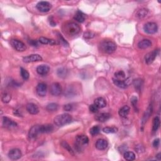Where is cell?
Segmentation results:
<instances>
[{
  "label": "cell",
  "mask_w": 161,
  "mask_h": 161,
  "mask_svg": "<svg viewBox=\"0 0 161 161\" xmlns=\"http://www.w3.org/2000/svg\"><path fill=\"white\" fill-rule=\"evenodd\" d=\"M130 80L129 78L126 79L125 80H118L115 78H113V82L114 85L118 87V88L125 89V88H127L128 86V85L130 84V80Z\"/></svg>",
  "instance_id": "cell-10"
},
{
  "label": "cell",
  "mask_w": 161,
  "mask_h": 161,
  "mask_svg": "<svg viewBox=\"0 0 161 161\" xmlns=\"http://www.w3.org/2000/svg\"><path fill=\"white\" fill-rule=\"evenodd\" d=\"M73 109V106L71 104H67L64 107V109L67 111H72Z\"/></svg>",
  "instance_id": "cell-43"
},
{
  "label": "cell",
  "mask_w": 161,
  "mask_h": 161,
  "mask_svg": "<svg viewBox=\"0 0 161 161\" xmlns=\"http://www.w3.org/2000/svg\"><path fill=\"white\" fill-rule=\"evenodd\" d=\"M144 30L148 34H154L157 32L158 27L156 23L149 22V23L145 24L144 26Z\"/></svg>",
  "instance_id": "cell-6"
},
{
  "label": "cell",
  "mask_w": 161,
  "mask_h": 161,
  "mask_svg": "<svg viewBox=\"0 0 161 161\" xmlns=\"http://www.w3.org/2000/svg\"><path fill=\"white\" fill-rule=\"evenodd\" d=\"M148 13V9L146 8H142L139 9L136 13V17L138 19H142L146 17Z\"/></svg>",
  "instance_id": "cell-27"
},
{
  "label": "cell",
  "mask_w": 161,
  "mask_h": 161,
  "mask_svg": "<svg viewBox=\"0 0 161 161\" xmlns=\"http://www.w3.org/2000/svg\"><path fill=\"white\" fill-rule=\"evenodd\" d=\"M101 131V128L99 126H94L91 129H90V134L93 136H95V135H98Z\"/></svg>",
  "instance_id": "cell-36"
},
{
  "label": "cell",
  "mask_w": 161,
  "mask_h": 161,
  "mask_svg": "<svg viewBox=\"0 0 161 161\" xmlns=\"http://www.w3.org/2000/svg\"><path fill=\"white\" fill-rule=\"evenodd\" d=\"M30 44H31L33 46H38L37 42V41H35V40H30Z\"/></svg>",
  "instance_id": "cell-45"
},
{
  "label": "cell",
  "mask_w": 161,
  "mask_h": 161,
  "mask_svg": "<svg viewBox=\"0 0 161 161\" xmlns=\"http://www.w3.org/2000/svg\"><path fill=\"white\" fill-rule=\"evenodd\" d=\"M158 53H159V50L156 49L152 51V52L146 54V56H145V60H146V62L147 64H152L154 61V60L156 59Z\"/></svg>",
  "instance_id": "cell-11"
},
{
  "label": "cell",
  "mask_w": 161,
  "mask_h": 161,
  "mask_svg": "<svg viewBox=\"0 0 161 161\" xmlns=\"http://www.w3.org/2000/svg\"><path fill=\"white\" fill-rule=\"evenodd\" d=\"M50 67L47 65H40L37 67V72L41 76L46 75L49 72Z\"/></svg>",
  "instance_id": "cell-19"
},
{
  "label": "cell",
  "mask_w": 161,
  "mask_h": 161,
  "mask_svg": "<svg viewBox=\"0 0 161 161\" xmlns=\"http://www.w3.org/2000/svg\"><path fill=\"white\" fill-rule=\"evenodd\" d=\"M54 129V126L51 124H46L40 126V133H49L52 132Z\"/></svg>",
  "instance_id": "cell-18"
},
{
  "label": "cell",
  "mask_w": 161,
  "mask_h": 161,
  "mask_svg": "<svg viewBox=\"0 0 161 161\" xmlns=\"http://www.w3.org/2000/svg\"><path fill=\"white\" fill-rule=\"evenodd\" d=\"M64 32L69 36H76L79 34L80 28L78 24L73 22L66 23L64 26Z\"/></svg>",
  "instance_id": "cell-3"
},
{
  "label": "cell",
  "mask_w": 161,
  "mask_h": 161,
  "mask_svg": "<svg viewBox=\"0 0 161 161\" xmlns=\"http://www.w3.org/2000/svg\"><path fill=\"white\" fill-rule=\"evenodd\" d=\"M95 36V34L91 32H86V33H85V34H84V37H85V38H88V39L92 38Z\"/></svg>",
  "instance_id": "cell-39"
},
{
  "label": "cell",
  "mask_w": 161,
  "mask_h": 161,
  "mask_svg": "<svg viewBox=\"0 0 161 161\" xmlns=\"http://www.w3.org/2000/svg\"><path fill=\"white\" fill-rule=\"evenodd\" d=\"M99 47L103 52L111 54L117 49V45L111 40H105L100 44Z\"/></svg>",
  "instance_id": "cell-2"
},
{
  "label": "cell",
  "mask_w": 161,
  "mask_h": 161,
  "mask_svg": "<svg viewBox=\"0 0 161 161\" xmlns=\"http://www.w3.org/2000/svg\"><path fill=\"white\" fill-rule=\"evenodd\" d=\"M27 111L31 115H37L39 112L37 106L34 103H28L26 106Z\"/></svg>",
  "instance_id": "cell-16"
},
{
  "label": "cell",
  "mask_w": 161,
  "mask_h": 161,
  "mask_svg": "<svg viewBox=\"0 0 161 161\" xmlns=\"http://www.w3.org/2000/svg\"><path fill=\"white\" fill-rule=\"evenodd\" d=\"M74 18L79 23H83L85 20V15L80 11H78L76 13Z\"/></svg>",
  "instance_id": "cell-26"
},
{
  "label": "cell",
  "mask_w": 161,
  "mask_h": 161,
  "mask_svg": "<svg viewBox=\"0 0 161 161\" xmlns=\"http://www.w3.org/2000/svg\"><path fill=\"white\" fill-rule=\"evenodd\" d=\"M50 92L51 95L53 96H59L62 93V87H61L59 83H54L50 86Z\"/></svg>",
  "instance_id": "cell-9"
},
{
  "label": "cell",
  "mask_w": 161,
  "mask_h": 161,
  "mask_svg": "<svg viewBox=\"0 0 161 161\" xmlns=\"http://www.w3.org/2000/svg\"><path fill=\"white\" fill-rule=\"evenodd\" d=\"M72 120V118L68 113H63L57 115L54 118V123L58 127H62L66 124H68Z\"/></svg>",
  "instance_id": "cell-1"
},
{
  "label": "cell",
  "mask_w": 161,
  "mask_h": 161,
  "mask_svg": "<svg viewBox=\"0 0 161 161\" xmlns=\"http://www.w3.org/2000/svg\"><path fill=\"white\" fill-rule=\"evenodd\" d=\"M60 144H61V146L64 148V149L68 151V152L69 154H71L72 156H74V150L72 149V148L70 147V146L68 144V143L67 142L62 141Z\"/></svg>",
  "instance_id": "cell-30"
},
{
  "label": "cell",
  "mask_w": 161,
  "mask_h": 161,
  "mask_svg": "<svg viewBox=\"0 0 161 161\" xmlns=\"http://www.w3.org/2000/svg\"><path fill=\"white\" fill-rule=\"evenodd\" d=\"M111 117V115L108 113H102L96 116L95 119L99 122H105L108 120Z\"/></svg>",
  "instance_id": "cell-20"
},
{
  "label": "cell",
  "mask_w": 161,
  "mask_h": 161,
  "mask_svg": "<svg viewBox=\"0 0 161 161\" xmlns=\"http://www.w3.org/2000/svg\"><path fill=\"white\" fill-rule=\"evenodd\" d=\"M36 7L38 10L46 13L49 12L50 10V9L52 8V5L48 1H40L37 4Z\"/></svg>",
  "instance_id": "cell-7"
},
{
  "label": "cell",
  "mask_w": 161,
  "mask_h": 161,
  "mask_svg": "<svg viewBox=\"0 0 161 161\" xmlns=\"http://www.w3.org/2000/svg\"><path fill=\"white\" fill-rule=\"evenodd\" d=\"M42 57L39 54H31L29 55L28 56L23 57V60L25 63H31L42 61Z\"/></svg>",
  "instance_id": "cell-8"
},
{
  "label": "cell",
  "mask_w": 161,
  "mask_h": 161,
  "mask_svg": "<svg viewBox=\"0 0 161 161\" xmlns=\"http://www.w3.org/2000/svg\"><path fill=\"white\" fill-rule=\"evenodd\" d=\"M94 104L98 108H103L107 106V101L103 98L99 97L95 99Z\"/></svg>",
  "instance_id": "cell-22"
},
{
  "label": "cell",
  "mask_w": 161,
  "mask_h": 161,
  "mask_svg": "<svg viewBox=\"0 0 161 161\" xmlns=\"http://www.w3.org/2000/svg\"><path fill=\"white\" fill-rule=\"evenodd\" d=\"M98 108L96 107V106L94 104V105H91L89 106V110L93 113H96L98 111Z\"/></svg>",
  "instance_id": "cell-40"
},
{
  "label": "cell",
  "mask_w": 161,
  "mask_h": 161,
  "mask_svg": "<svg viewBox=\"0 0 161 161\" xmlns=\"http://www.w3.org/2000/svg\"><path fill=\"white\" fill-rule=\"evenodd\" d=\"M152 144H153V147L154 148H158L159 146V144H160L159 138H156V139L154 140Z\"/></svg>",
  "instance_id": "cell-44"
},
{
  "label": "cell",
  "mask_w": 161,
  "mask_h": 161,
  "mask_svg": "<svg viewBox=\"0 0 161 161\" xmlns=\"http://www.w3.org/2000/svg\"><path fill=\"white\" fill-rule=\"evenodd\" d=\"M3 125L4 127L10 129V128H13L17 127V123L14 121L11 120L10 118L5 117L3 118Z\"/></svg>",
  "instance_id": "cell-15"
},
{
  "label": "cell",
  "mask_w": 161,
  "mask_h": 161,
  "mask_svg": "<svg viewBox=\"0 0 161 161\" xmlns=\"http://www.w3.org/2000/svg\"><path fill=\"white\" fill-rule=\"evenodd\" d=\"M124 159L128 161H132L135 159V154L133 152H125Z\"/></svg>",
  "instance_id": "cell-29"
},
{
  "label": "cell",
  "mask_w": 161,
  "mask_h": 161,
  "mask_svg": "<svg viewBox=\"0 0 161 161\" xmlns=\"http://www.w3.org/2000/svg\"><path fill=\"white\" fill-rule=\"evenodd\" d=\"M88 143L89 138L86 135H79L76 138V147L78 150H81L83 147L88 145Z\"/></svg>",
  "instance_id": "cell-4"
},
{
  "label": "cell",
  "mask_w": 161,
  "mask_h": 161,
  "mask_svg": "<svg viewBox=\"0 0 161 161\" xmlns=\"http://www.w3.org/2000/svg\"><path fill=\"white\" fill-rule=\"evenodd\" d=\"M58 108H59V106L57 104L54 103H52L48 105L46 107V109L49 112H54L57 111Z\"/></svg>",
  "instance_id": "cell-31"
},
{
  "label": "cell",
  "mask_w": 161,
  "mask_h": 161,
  "mask_svg": "<svg viewBox=\"0 0 161 161\" xmlns=\"http://www.w3.org/2000/svg\"><path fill=\"white\" fill-rule=\"evenodd\" d=\"M40 125H34L30 128L28 132V137L30 139H35L40 133Z\"/></svg>",
  "instance_id": "cell-13"
},
{
  "label": "cell",
  "mask_w": 161,
  "mask_h": 161,
  "mask_svg": "<svg viewBox=\"0 0 161 161\" xmlns=\"http://www.w3.org/2000/svg\"><path fill=\"white\" fill-rule=\"evenodd\" d=\"M57 73L60 78H65L67 74V70L65 68H60L57 70Z\"/></svg>",
  "instance_id": "cell-38"
},
{
  "label": "cell",
  "mask_w": 161,
  "mask_h": 161,
  "mask_svg": "<svg viewBox=\"0 0 161 161\" xmlns=\"http://www.w3.org/2000/svg\"><path fill=\"white\" fill-rule=\"evenodd\" d=\"M160 119L159 117H155L153 120V125H152V131H156L157 130L159 129L160 127Z\"/></svg>",
  "instance_id": "cell-28"
},
{
  "label": "cell",
  "mask_w": 161,
  "mask_h": 161,
  "mask_svg": "<svg viewBox=\"0 0 161 161\" xmlns=\"http://www.w3.org/2000/svg\"><path fill=\"white\" fill-rule=\"evenodd\" d=\"M96 149L99 150H105L108 147V142L105 139H99L96 142Z\"/></svg>",
  "instance_id": "cell-17"
},
{
  "label": "cell",
  "mask_w": 161,
  "mask_h": 161,
  "mask_svg": "<svg viewBox=\"0 0 161 161\" xmlns=\"http://www.w3.org/2000/svg\"><path fill=\"white\" fill-rule=\"evenodd\" d=\"M103 131L106 133H115L118 131V128L116 127H105Z\"/></svg>",
  "instance_id": "cell-33"
},
{
  "label": "cell",
  "mask_w": 161,
  "mask_h": 161,
  "mask_svg": "<svg viewBox=\"0 0 161 161\" xmlns=\"http://www.w3.org/2000/svg\"><path fill=\"white\" fill-rule=\"evenodd\" d=\"M151 46H152V42L148 39H144L138 43V47L140 49H146Z\"/></svg>",
  "instance_id": "cell-21"
},
{
  "label": "cell",
  "mask_w": 161,
  "mask_h": 161,
  "mask_svg": "<svg viewBox=\"0 0 161 161\" xmlns=\"http://www.w3.org/2000/svg\"><path fill=\"white\" fill-rule=\"evenodd\" d=\"M20 74L21 78L24 80H27L29 78V73L26 69H25L23 67H21L20 69Z\"/></svg>",
  "instance_id": "cell-37"
},
{
  "label": "cell",
  "mask_w": 161,
  "mask_h": 161,
  "mask_svg": "<svg viewBox=\"0 0 161 161\" xmlns=\"http://www.w3.org/2000/svg\"><path fill=\"white\" fill-rule=\"evenodd\" d=\"M47 89V86L46 85V84H45L44 83H40L37 86L36 91L38 96H41V97H44V96L46 95Z\"/></svg>",
  "instance_id": "cell-14"
},
{
  "label": "cell",
  "mask_w": 161,
  "mask_h": 161,
  "mask_svg": "<svg viewBox=\"0 0 161 161\" xmlns=\"http://www.w3.org/2000/svg\"><path fill=\"white\" fill-rule=\"evenodd\" d=\"M59 41H60V43L64 46L66 47V46H69V44L67 43V41L64 40V38L62 36H61V35H59Z\"/></svg>",
  "instance_id": "cell-42"
},
{
  "label": "cell",
  "mask_w": 161,
  "mask_h": 161,
  "mask_svg": "<svg viewBox=\"0 0 161 161\" xmlns=\"http://www.w3.org/2000/svg\"><path fill=\"white\" fill-rule=\"evenodd\" d=\"M39 42L42 44H45V45H51V46H53V45L56 44V42L53 39H49V38H47L46 37H42L39 38Z\"/></svg>",
  "instance_id": "cell-25"
},
{
  "label": "cell",
  "mask_w": 161,
  "mask_h": 161,
  "mask_svg": "<svg viewBox=\"0 0 161 161\" xmlns=\"http://www.w3.org/2000/svg\"><path fill=\"white\" fill-rule=\"evenodd\" d=\"M130 110V108L129 107H128L127 105L123 106V107H121L120 109V110H119L118 112L119 115L122 118H126L128 116V113H129Z\"/></svg>",
  "instance_id": "cell-23"
},
{
  "label": "cell",
  "mask_w": 161,
  "mask_h": 161,
  "mask_svg": "<svg viewBox=\"0 0 161 161\" xmlns=\"http://www.w3.org/2000/svg\"><path fill=\"white\" fill-rule=\"evenodd\" d=\"M131 103L132 105L135 109H137V98L136 97L133 96V97L131 98Z\"/></svg>",
  "instance_id": "cell-41"
},
{
  "label": "cell",
  "mask_w": 161,
  "mask_h": 161,
  "mask_svg": "<svg viewBox=\"0 0 161 161\" xmlns=\"http://www.w3.org/2000/svg\"><path fill=\"white\" fill-rule=\"evenodd\" d=\"M11 99V96L8 93H3V95H2L1 100L4 103H8L10 101Z\"/></svg>",
  "instance_id": "cell-34"
},
{
  "label": "cell",
  "mask_w": 161,
  "mask_h": 161,
  "mask_svg": "<svg viewBox=\"0 0 161 161\" xmlns=\"http://www.w3.org/2000/svg\"><path fill=\"white\" fill-rule=\"evenodd\" d=\"M10 44L11 46L18 52H23L27 49V47L25 46V44L19 40L12 39L10 42Z\"/></svg>",
  "instance_id": "cell-5"
},
{
  "label": "cell",
  "mask_w": 161,
  "mask_h": 161,
  "mask_svg": "<svg viewBox=\"0 0 161 161\" xmlns=\"http://www.w3.org/2000/svg\"><path fill=\"white\" fill-rule=\"evenodd\" d=\"M115 77L113 78H115L118 80H125V74L122 70H119V71L116 72L115 73Z\"/></svg>",
  "instance_id": "cell-32"
},
{
  "label": "cell",
  "mask_w": 161,
  "mask_h": 161,
  "mask_svg": "<svg viewBox=\"0 0 161 161\" xmlns=\"http://www.w3.org/2000/svg\"><path fill=\"white\" fill-rule=\"evenodd\" d=\"M156 158L157 159V160H160L161 159V154L160 153H159L158 154H157Z\"/></svg>",
  "instance_id": "cell-46"
},
{
  "label": "cell",
  "mask_w": 161,
  "mask_h": 161,
  "mask_svg": "<svg viewBox=\"0 0 161 161\" xmlns=\"http://www.w3.org/2000/svg\"><path fill=\"white\" fill-rule=\"evenodd\" d=\"M21 156L22 154L21 150L18 149H13L9 150L8 153V157L13 160H16L20 159Z\"/></svg>",
  "instance_id": "cell-12"
},
{
  "label": "cell",
  "mask_w": 161,
  "mask_h": 161,
  "mask_svg": "<svg viewBox=\"0 0 161 161\" xmlns=\"http://www.w3.org/2000/svg\"><path fill=\"white\" fill-rule=\"evenodd\" d=\"M152 105H150L149 107H148L146 111L145 112V114L144 115V117H143V118H142V123L143 126L144 125V124L146 123L147 120L150 117V115L152 114Z\"/></svg>",
  "instance_id": "cell-24"
},
{
  "label": "cell",
  "mask_w": 161,
  "mask_h": 161,
  "mask_svg": "<svg viewBox=\"0 0 161 161\" xmlns=\"http://www.w3.org/2000/svg\"><path fill=\"white\" fill-rule=\"evenodd\" d=\"M133 85L135 89H137L138 91H140L142 86L143 85V80L140 79H137L133 81Z\"/></svg>",
  "instance_id": "cell-35"
}]
</instances>
